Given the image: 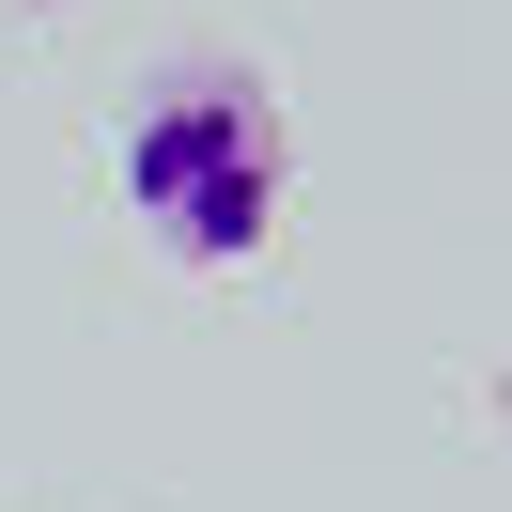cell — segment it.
<instances>
[{"label": "cell", "instance_id": "6da1fadb", "mask_svg": "<svg viewBox=\"0 0 512 512\" xmlns=\"http://www.w3.org/2000/svg\"><path fill=\"white\" fill-rule=\"evenodd\" d=\"M280 94H264L249 63H171L156 94L125 109V218L156 233L171 264H264V233H280Z\"/></svg>", "mask_w": 512, "mask_h": 512}]
</instances>
